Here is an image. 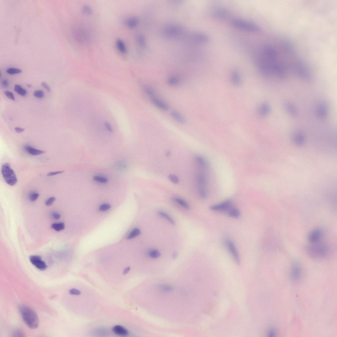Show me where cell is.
<instances>
[{
    "instance_id": "cell-17",
    "label": "cell",
    "mask_w": 337,
    "mask_h": 337,
    "mask_svg": "<svg viewBox=\"0 0 337 337\" xmlns=\"http://www.w3.org/2000/svg\"><path fill=\"white\" fill-rule=\"evenodd\" d=\"M191 37L195 41L198 43H205L208 42L209 40V38L207 35L201 33L193 34Z\"/></svg>"
},
{
    "instance_id": "cell-42",
    "label": "cell",
    "mask_w": 337,
    "mask_h": 337,
    "mask_svg": "<svg viewBox=\"0 0 337 337\" xmlns=\"http://www.w3.org/2000/svg\"><path fill=\"white\" fill-rule=\"evenodd\" d=\"M169 180L174 183L178 184L179 183V179L177 176L175 175L171 174L168 176Z\"/></svg>"
},
{
    "instance_id": "cell-54",
    "label": "cell",
    "mask_w": 337,
    "mask_h": 337,
    "mask_svg": "<svg viewBox=\"0 0 337 337\" xmlns=\"http://www.w3.org/2000/svg\"><path fill=\"white\" fill-rule=\"evenodd\" d=\"M177 255H178L177 253L176 252H174V253L173 254V257L174 258V259H176V257H177Z\"/></svg>"
},
{
    "instance_id": "cell-49",
    "label": "cell",
    "mask_w": 337,
    "mask_h": 337,
    "mask_svg": "<svg viewBox=\"0 0 337 337\" xmlns=\"http://www.w3.org/2000/svg\"><path fill=\"white\" fill-rule=\"evenodd\" d=\"M41 85L43 88L46 89L48 92H50L51 91V89L49 86L48 85V84L45 82H43L41 83Z\"/></svg>"
},
{
    "instance_id": "cell-50",
    "label": "cell",
    "mask_w": 337,
    "mask_h": 337,
    "mask_svg": "<svg viewBox=\"0 0 337 337\" xmlns=\"http://www.w3.org/2000/svg\"><path fill=\"white\" fill-rule=\"evenodd\" d=\"M53 218L56 220H58L60 218V214L57 213H53L52 214Z\"/></svg>"
},
{
    "instance_id": "cell-11",
    "label": "cell",
    "mask_w": 337,
    "mask_h": 337,
    "mask_svg": "<svg viewBox=\"0 0 337 337\" xmlns=\"http://www.w3.org/2000/svg\"><path fill=\"white\" fill-rule=\"evenodd\" d=\"M323 236V232L321 229L317 228L309 234L308 240L311 244L319 243Z\"/></svg>"
},
{
    "instance_id": "cell-27",
    "label": "cell",
    "mask_w": 337,
    "mask_h": 337,
    "mask_svg": "<svg viewBox=\"0 0 337 337\" xmlns=\"http://www.w3.org/2000/svg\"><path fill=\"white\" fill-rule=\"evenodd\" d=\"M231 79L232 82L234 85L236 86L240 85L241 83V78L240 74L238 71L235 70L232 72Z\"/></svg>"
},
{
    "instance_id": "cell-51",
    "label": "cell",
    "mask_w": 337,
    "mask_h": 337,
    "mask_svg": "<svg viewBox=\"0 0 337 337\" xmlns=\"http://www.w3.org/2000/svg\"><path fill=\"white\" fill-rule=\"evenodd\" d=\"M15 131L18 133H21L23 132L25 129L20 127H16L15 128Z\"/></svg>"
},
{
    "instance_id": "cell-9",
    "label": "cell",
    "mask_w": 337,
    "mask_h": 337,
    "mask_svg": "<svg viewBox=\"0 0 337 337\" xmlns=\"http://www.w3.org/2000/svg\"><path fill=\"white\" fill-rule=\"evenodd\" d=\"M232 203L230 200H225L218 204L212 205L210 207V210L215 211H228L232 207Z\"/></svg>"
},
{
    "instance_id": "cell-37",
    "label": "cell",
    "mask_w": 337,
    "mask_h": 337,
    "mask_svg": "<svg viewBox=\"0 0 337 337\" xmlns=\"http://www.w3.org/2000/svg\"><path fill=\"white\" fill-rule=\"evenodd\" d=\"M149 256L153 259H157V258L160 257L161 254L158 250L154 249L149 251Z\"/></svg>"
},
{
    "instance_id": "cell-36",
    "label": "cell",
    "mask_w": 337,
    "mask_h": 337,
    "mask_svg": "<svg viewBox=\"0 0 337 337\" xmlns=\"http://www.w3.org/2000/svg\"><path fill=\"white\" fill-rule=\"evenodd\" d=\"M38 193L35 192H32L30 193L29 195V198L30 200L32 202H35L36 201L39 196Z\"/></svg>"
},
{
    "instance_id": "cell-5",
    "label": "cell",
    "mask_w": 337,
    "mask_h": 337,
    "mask_svg": "<svg viewBox=\"0 0 337 337\" xmlns=\"http://www.w3.org/2000/svg\"><path fill=\"white\" fill-rule=\"evenodd\" d=\"M232 23L235 28L244 31L255 32L260 31L261 29L256 24L241 19H234L232 21Z\"/></svg>"
},
{
    "instance_id": "cell-16",
    "label": "cell",
    "mask_w": 337,
    "mask_h": 337,
    "mask_svg": "<svg viewBox=\"0 0 337 337\" xmlns=\"http://www.w3.org/2000/svg\"><path fill=\"white\" fill-rule=\"evenodd\" d=\"M284 106L285 110L290 115L293 117H297L298 114L297 109L292 103L289 102H285Z\"/></svg>"
},
{
    "instance_id": "cell-14",
    "label": "cell",
    "mask_w": 337,
    "mask_h": 337,
    "mask_svg": "<svg viewBox=\"0 0 337 337\" xmlns=\"http://www.w3.org/2000/svg\"><path fill=\"white\" fill-rule=\"evenodd\" d=\"M151 102L156 107L163 111H166L169 109V106L166 102L156 97L152 98Z\"/></svg>"
},
{
    "instance_id": "cell-45",
    "label": "cell",
    "mask_w": 337,
    "mask_h": 337,
    "mask_svg": "<svg viewBox=\"0 0 337 337\" xmlns=\"http://www.w3.org/2000/svg\"><path fill=\"white\" fill-rule=\"evenodd\" d=\"M55 197H51L46 200L45 205L46 206H50L52 205L56 200Z\"/></svg>"
},
{
    "instance_id": "cell-35",
    "label": "cell",
    "mask_w": 337,
    "mask_h": 337,
    "mask_svg": "<svg viewBox=\"0 0 337 337\" xmlns=\"http://www.w3.org/2000/svg\"><path fill=\"white\" fill-rule=\"evenodd\" d=\"M141 233L140 230L138 228H135L133 230L129 235L128 236L127 239L130 240L137 237V236L140 235Z\"/></svg>"
},
{
    "instance_id": "cell-3",
    "label": "cell",
    "mask_w": 337,
    "mask_h": 337,
    "mask_svg": "<svg viewBox=\"0 0 337 337\" xmlns=\"http://www.w3.org/2000/svg\"><path fill=\"white\" fill-rule=\"evenodd\" d=\"M18 309L24 322L29 328L35 329L38 326L39 317L33 309L24 305L19 306Z\"/></svg>"
},
{
    "instance_id": "cell-47",
    "label": "cell",
    "mask_w": 337,
    "mask_h": 337,
    "mask_svg": "<svg viewBox=\"0 0 337 337\" xmlns=\"http://www.w3.org/2000/svg\"><path fill=\"white\" fill-rule=\"evenodd\" d=\"M63 171H58L56 172H50L48 173L47 176H51L55 175L60 174L64 173Z\"/></svg>"
},
{
    "instance_id": "cell-1",
    "label": "cell",
    "mask_w": 337,
    "mask_h": 337,
    "mask_svg": "<svg viewBox=\"0 0 337 337\" xmlns=\"http://www.w3.org/2000/svg\"><path fill=\"white\" fill-rule=\"evenodd\" d=\"M261 50L260 56L255 60L261 73L266 77L275 75L282 79L286 78L287 65L281 59L276 48L271 45L265 44Z\"/></svg>"
},
{
    "instance_id": "cell-31",
    "label": "cell",
    "mask_w": 337,
    "mask_h": 337,
    "mask_svg": "<svg viewBox=\"0 0 337 337\" xmlns=\"http://www.w3.org/2000/svg\"><path fill=\"white\" fill-rule=\"evenodd\" d=\"M14 90L18 94L22 96H25L27 94V90L18 84L15 85Z\"/></svg>"
},
{
    "instance_id": "cell-30",
    "label": "cell",
    "mask_w": 337,
    "mask_h": 337,
    "mask_svg": "<svg viewBox=\"0 0 337 337\" xmlns=\"http://www.w3.org/2000/svg\"><path fill=\"white\" fill-rule=\"evenodd\" d=\"M144 91L146 94L151 98L156 96V92L154 90L149 86H144L143 87Z\"/></svg>"
},
{
    "instance_id": "cell-10",
    "label": "cell",
    "mask_w": 337,
    "mask_h": 337,
    "mask_svg": "<svg viewBox=\"0 0 337 337\" xmlns=\"http://www.w3.org/2000/svg\"><path fill=\"white\" fill-rule=\"evenodd\" d=\"M31 262L39 270L44 271L47 269V265L46 262L42 260V258L39 255H31L29 257Z\"/></svg>"
},
{
    "instance_id": "cell-44",
    "label": "cell",
    "mask_w": 337,
    "mask_h": 337,
    "mask_svg": "<svg viewBox=\"0 0 337 337\" xmlns=\"http://www.w3.org/2000/svg\"><path fill=\"white\" fill-rule=\"evenodd\" d=\"M111 206L109 204H103L100 206L99 210L100 211H105L109 210Z\"/></svg>"
},
{
    "instance_id": "cell-21",
    "label": "cell",
    "mask_w": 337,
    "mask_h": 337,
    "mask_svg": "<svg viewBox=\"0 0 337 337\" xmlns=\"http://www.w3.org/2000/svg\"><path fill=\"white\" fill-rule=\"evenodd\" d=\"M116 45L117 49L121 53L126 54L127 53V48L125 43L120 39L116 40Z\"/></svg>"
},
{
    "instance_id": "cell-6",
    "label": "cell",
    "mask_w": 337,
    "mask_h": 337,
    "mask_svg": "<svg viewBox=\"0 0 337 337\" xmlns=\"http://www.w3.org/2000/svg\"><path fill=\"white\" fill-rule=\"evenodd\" d=\"M1 173L5 181L9 185L13 186L17 184V176L9 164L6 163L2 165Z\"/></svg>"
},
{
    "instance_id": "cell-18",
    "label": "cell",
    "mask_w": 337,
    "mask_h": 337,
    "mask_svg": "<svg viewBox=\"0 0 337 337\" xmlns=\"http://www.w3.org/2000/svg\"><path fill=\"white\" fill-rule=\"evenodd\" d=\"M228 10L223 8H219L214 11L213 15L215 17L218 18H225L228 16Z\"/></svg>"
},
{
    "instance_id": "cell-39",
    "label": "cell",
    "mask_w": 337,
    "mask_h": 337,
    "mask_svg": "<svg viewBox=\"0 0 337 337\" xmlns=\"http://www.w3.org/2000/svg\"><path fill=\"white\" fill-rule=\"evenodd\" d=\"M137 41L139 44L142 47L146 46L145 40L144 37L142 35H138L137 36Z\"/></svg>"
},
{
    "instance_id": "cell-28",
    "label": "cell",
    "mask_w": 337,
    "mask_h": 337,
    "mask_svg": "<svg viewBox=\"0 0 337 337\" xmlns=\"http://www.w3.org/2000/svg\"><path fill=\"white\" fill-rule=\"evenodd\" d=\"M229 216L233 218H238L240 215V213L237 208L232 207L228 211Z\"/></svg>"
},
{
    "instance_id": "cell-38",
    "label": "cell",
    "mask_w": 337,
    "mask_h": 337,
    "mask_svg": "<svg viewBox=\"0 0 337 337\" xmlns=\"http://www.w3.org/2000/svg\"><path fill=\"white\" fill-rule=\"evenodd\" d=\"M6 72L8 74L10 75H13L20 74L22 72V70L20 69L16 68H11L7 70Z\"/></svg>"
},
{
    "instance_id": "cell-20",
    "label": "cell",
    "mask_w": 337,
    "mask_h": 337,
    "mask_svg": "<svg viewBox=\"0 0 337 337\" xmlns=\"http://www.w3.org/2000/svg\"><path fill=\"white\" fill-rule=\"evenodd\" d=\"M24 148L27 153L33 156L40 155L46 153L45 151L35 149L29 145H26L24 146Z\"/></svg>"
},
{
    "instance_id": "cell-41",
    "label": "cell",
    "mask_w": 337,
    "mask_h": 337,
    "mask_svg": "<svg viewBox=\"0 0 337 337\" xmlns=\"http://www.w3.org/2000/svg\"><path fill=\"white\" fill-rule=\"evenodd\" d=\"M34 96L38 98H42L44 96V93L42 90H36L33 93Z\"/></svg>"
},
{
    "instance_id": "cell-15",
    "label": "cell",
    "mask_w": 337,
    "mask_h": 337,
    "mask_svg": "<svg viewBox=\"0 0 337 337\" xmlns=\"http://www.w3.org/2000/svg\"><path fill=\"white\" fill-rule=\"evenodd\" d=\"M317 114L320 118H326L328 115V108L326 103L322 102L320 103L317 108Z\"/></svg>"
},
{
    "instance_id": "cell-7",
    "label": "cell",
    "mask_w": 337,
    "mask_h": 337,
    "mask_svg": "<svg viewBox=\"0 0 337 337\" xmlns=\"http://www.w3.org/2000/svg\"><path fill=\"white\" fill-rule=\"evenodd\" d=\"M183 32L180 26L175 24H170L165 27L163 33L167 36L174 37L181 34Z\"/></svg>"
},
{
    "instance_id": "cell-12",
    "label": "cell",
    "mask_w": 337,
    "mask_h": 337,
    "mask_svg": "<svg viewBox=\"0 0 337 337\" xmlns=\"http://www.w3.org/2000/svg\"><path fill=\"white\" fill-rule=\"evenodd\" d=\"M301 274V268L300 263L297 262H293L290 272L291 279L294 280H298L300 279Z\"/></svg>"
},
{
    "instance_id": "cell-34",
    "label": "cell",
    "mask_w": 337,
    "mask_h": 337,
    "mask_svg": "<svg viewBox=\"0 0 337 337\" xmlns=\"http://www.w3.org/2000/svg\"><path fill=\"white\" fill-rule=\"evenodd\" d=\"M82 11L84 14L90 15L93 14V10L90 5H86L83 6Z\"/></svg>"
},
{
    "instance_id": "cell-13",
    "label": "cell",
    "mask_w": 337,
    "mask_h": 337,
    "mask_svg": "<svg viewBox=\"0 0 337 337\" xmlns=\"http://www.w3.org/2000/svg\"><path fill=\"white\" fill-rule=\"evenodd\" d=\"M226 245L229 250L235 262L237 264L240 263V259L238 251L234 244L232 241L227 240L226 241Z\"/></svg>"
},
{
    "instance_id": "cell-22",
    "label": "cell",
    "mask_w": 337,
    "mask_h": 337,
    "mask_svg": "<svg viewBox=\"0 0 337 337\" xmlns=\"http://www.w3.org/2000/svg\"><path fill=\"white\" fill-rule=\"evenodd\" d=\"M181 79L178 75H173L171 76L167 80V83L168 85L175 86H178L181 82Z\"/></svg>"
},
{
    "instance_id": "cell-19",
    "label": "cell",
    "mask_w": 337,
    "mask_h": 337,
    "mask_svg": "<svg viewBox=\"0 0 337 337\" xmlns=\"http://www.w3.org/2000/svg\"><path fill=\"white\" fill-rule=\"evenodd\" d=\"M112 331L116 335L121 336H126L129 332L127 329L120 325H116L112 328Z\"/></svg>"
},
{
    "instance_id": "cell-55",
    "label": "cell",
    "mask_w": 337,
    "mask_h": 337,
    "mask_svg": "<svg viewBox=\"0 0 337 337\" xmlns=\"http://www.w3.org/2000/svg\"><path fill=\"white\" fill-rule=\"evenodd\" d=\"M27 86H28V88H31V84H28L27 85Z\"/></svg>"
},
{
    "instance_id": "cell-29",
    "label": "cell",
    "mask_w": 337,
    "mask_h": 337,
    "mask_svg": "<svg viewBox=\"0 0 337 337\" xmlns=\"http://www.w3.org/2000/svg\"><path fill=\"white\" fill-rule=\"evenodd\" d=\"M172 200L178 203L179 205L183 206L184 208L187 209V210H189L190 208L189 205L183 200L177 197H173Z\"/></svg>"
},
{
    "instance_id": "cell-43",
    "label": "cell",
    "mask_w": 337,
    "mask_h": 337,
    "mask_svg": "<svg viewBox=\"0 0 337 337\" xmlns=\"http://www.w3.org/2000/svg\"><path fill=\"white\" fill-rule=\"evenodd\" d=\"M4 94L8 98L12 100L13 101H15V97L14 95L12 93L9 91H5L4 92Z\"/></svg>"
},
{
    "instance_id": "cell-26",
    "label": "cell",
    "mask_w": 337,
    "mask_h": 337,
    "mask_svg": "<svg viewBox=\"0 0 337 337\" xmlns=\"http://www.w3.org/2000/svg\"><path fill=\"white\" fill-rule=\"evenodd\" d=\"M271 108L269 105L267 103H263L260 108L259 112L261 115L265 116L269 114L270 112Z\"/></svg>"
},
{
    "instance_id": "cell-23",
    "label": "cell",
    "mask_w": 337,
    "mask_h": 337,
    "mask_svg": "<svg viewBox=\"0 0 337 337\" xmlns=\"http://www.w3.org/2000/svg\"><path fill=\"white\" fill-rule=\"evenodd\" d=\"M138 20L136 18L132 17L128 18L124 21L125 25L130 29L134 28L138 24Z\"/></svg>"
},
{
    "instance_id": "cell-4",
    "label": "cell",
    "mask_w": 337,
    "mask_h": 337,
    "mask_svg": "<svg viewBox=\"0 0 337 337\" xmlns=\"http://www.w3.org/2000/svg\"><path fill=\"white\" fill-rule=\"evenodd\" d=\"M306 251L309 256L314 259H322L327 256L328 247L324 244H311L307 247Z\"/></svg>"
},
{
    "instance_id": "cell-52",
    "label": "cell",
    "mask_w": 337,
    "mask_h": 337,
    "mask_svg": "<svg viewBox=\"0 0 337 337\" xmlns=\"http://www.w3.org/2000/svg\"><path fill=\"white\" fill-rule=\"evenodd\" d=\"M130 269V267H127L124 270V272H123V274H127L129 272Z\"/></svg>"
},
{
    "instance_id": "cell-33",
    "label": "cell",
    "mask_w": 337,
    "mask_h": 337,
    "mask_svg": "<svg viewBox=\"0 0 337 337\" xmlns=\"http://www.w3.org/2000/svg\"><path fill=\"white\" fill-rule=\"evenodd\" d=\"M159 215L162 217H164L165 219H166L168 221H169L170 223L173 225H176L175 222L173 220V219L167 213H166L164 212L160 211L159 212Z\"/></svg>"
},
{
    "instance_id": "cell-53",
    "label": "cell",
    "mask_w": 337,
    "mask_h": 337,
    "mask_svg": "<svg viewBox=\"0 0 337 337\" xmlns=\"http://www.w3.org/2000/svg\"><path fill=\"white\" fill-rule=\"evenodd\" d=\"M276 331L274 330H272L270 331L269 335H270L271 336H274L276 334Z\"/></svg>"
},
{
    "instance_id": "cell-48",
    "label": "cell",
    "mask_w": 337,
    "mask_h": 337,
    "mask_svg": "<svg viewBox=\"0 0 337 337\" xmlns=\"http://www.w3.org/2000/svg\"><path fill=\"white\" fill-rule=\"evenodd\" d=\"M1 85L4 88H8L9 86V82L8 80L5 79L2 80L1 82Z\"/></svg>"
},
{
    "instance_id": "cell-46",
    "label": "cell",
    "mask_w": 337,
    "mask_h": 337,
    "mask_svg": "<svg viewBox=\"0 0 337 337\" xmlns=\"http://www.w3.org/2000/svg\"><path fill=\"white\" fill-rule=\"evenodd\" d=\"M69 293L72 295H79L81 294L80 291L75 289H70L69 290Z\"/></svg>"
},
{
    "instance_id": "cell-32",
    "label": "cell",
    "mask_w": 337,
    "mask_h": 337,
    "mask_svg": "<svg viewBox=\"0 0 337 337\" xmlns=\"http://www.w3.org/2000/svg\"><path fill=\"white\" fill-rule=\"evenodd\" d=\"M51 227L54 230L56 231L59 232L64 229L65 225L63 223H54L51 225Z\"/></svg>"
},
{
    "instance_id": "cell-40",
    "label": "cell",
    "mask_w": 337,
    "mask_h": 337,
    "mask_svg": "<svg viewBox=\"0 0 337 337\" xmlns=\"http://www.w3.org/2000/svg\"><path fill=\"white\" fill-rule=\"evenodd\" d=\"M94 180L100 183H106L108 181L107 178L100 176H95L93 178Z\"/></svg>"
},
{
    "instance_id": "cell-8",
    "label": "cell",
    "mask_w": 337,
    "mask_h": 337,
    "mask_svg": "<svg viewBox=\"0 0 337 337\" xmlns=\"http://www.w3.org/2000/svg\"><path fill=\"white\" fill-rule=\"evenodd\" d=\"M76 34L78 40L83 44H86L90 41V34L87 30L84 27L78 28Z\"/></svg>"
},
{
    "instance_id": "cell-2",
    "label": "cell",
    "mask_w": 337,
    "mask_h": 337,
    "mask_svg": "<svg viewBox=\"0 0 337 337\" xmlns=\"http://www.w3.org/2000/svg\"><path fill=\"white\" fill-rule=\"evenodd\" d=\"M196 164L198 171L195 176L196 185L200 197L205 199L208 195V181L206 172L208 168L207 163H199Z\"/></svg>"
},
{
    "instance_id": "cell-25",
    "label": "cell",
    "mask_w": 337,
    "mask_h": 337,
    "mask_svg": "<svg viewBox=\"0 0 337 337\" xmlns=\"http://www.w3.org/2000/svg\"><path fill=\"white\" fill-rule=\"evenodd\" d=\"M294 140L296 144L299 145H302L305 142V135L303 133L300 132L296 133L294 136Z\"/></svg>"
},
{
    "instance_id": "cell-24",
    "label": "cell",
    "mask_w": 337,
    "mask_h": 337,
    "mask_svg": "<svg viewBox=\"0 0 337 337\" xmlns=\"http://www.w3.org/2000/svg\"><path fill=\"white\" fill-rule=\"evenodd\" d=\"M171 115L172 118L178 123L181 124H184L186 123L185 119L181 114L176 111H173L171 113Z\"/></svg>"
}]
</instances>
